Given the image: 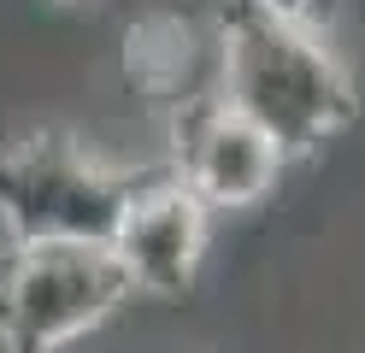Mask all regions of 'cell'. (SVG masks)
<instances>
[{"instance_id":"cell-1","label":"cell","mask_w":365,"mask_h":353,"mask_svg":"<svg viewBox=\"0 0 365 353\" xmlns=\"http://www.w3.org/2000/svg\"><path fill=\"white\" fill-rule=\"evenodd\" d=\"M218 94L242 118L283 148V159H307L359 118V94L336 47L254 0H236L218 18Z\"/></svg>"},{"instance_id":"cell-2","label":"cell","mask_w":365,"mask_h":353,"mask_svg":"<svg viewBox=\"0 0 365 353\" xmlns=\"http://www.w3.org/2000/svg\"><path fill=\"white\" fill-rule=\"evenodd\" d=\"M142 171L101 159L65 130H24L0 148L6 242H112Z\"/></svg>"},{"instance_id":"cell-3","label":"cell","mask_w":365,"mask_h":353,"mask_svg":"<svg viewBox=\"0 0 365 353\" xmlns=\"http://www.w3.org/2000/svg\"><path fill=\"white\" fill-rule=\"evenodd\" d=\"M135 300L112 242H6L0 247V347L65 353Z\"/></svg>"},{"instance_id":"cell-4","label":"cell","mask_w":365,"mask_h":353,"mask_svg":"<svg viewBox=\"0 0 365 353\" xmlns=\"http://www.w3.org/2000/svg\"><path fill=\"white\" fill-rule=\"evenodd\" d=\"M283 148L254 118H242L224 94L171 112V171L195 188L212 212H247L283 183Z\"/></svg>"},{"instance_id":"cell-5","label":"cell","mask_w":365,"mask_h":353,"mask_svg":"<svg viewBox=\"0 0 365 353\" xmlns=\"http://www.w3.org/2000/svg\"><path fill=\"white\" fill-rule=\"evenodd\" d=\"M112 253L130 271L135 295H189L212 253V206L171 165L148 171L112 230Z\"/></svg>"},{"instance_id":"cell-6","label":"cell","mask_w":365,"mask_h":353,"mask_svg":"<svg viewBox=\"0 0 365 353\" xmlns=\"http://www.w3.org/2000/svg\"><path fill=\"white\" fill-rule=\"evenodd\" d=\"M124 77L135 94L159 101L165 112L218 94V30L177 18V12H153L124 30Z\"/></svg>"},{"instance_id":"cell-7","label":"cell","mask_w":365,"mask_h":353,"mask_svg":"<svg viewBox=\"0 0 365 353\" xmlns=\"http://www.w3.org/2000/svg\"><path fill=\"white\" fill-rule=\"evenodd\" d=\"M259 12H277V18H294V24H312L318 0H254Z\"/></svg>"}]
</instances>
